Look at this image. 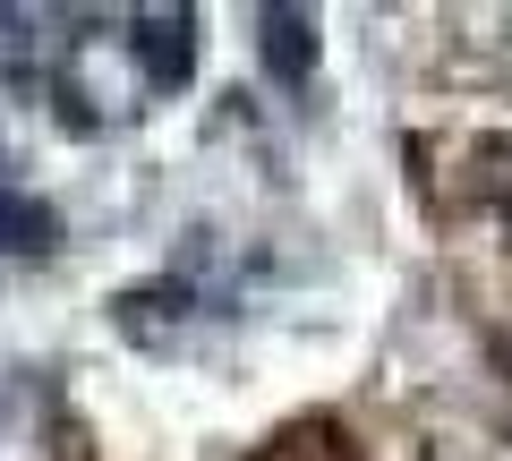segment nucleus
Segmentation results:
<instances>
[{
	"instance_id": "20e7f679",
	"label": "nucleus",
	"mask_w": 512,
	"mask_h": 461,
	"mask_svg": "<svg viewBox=\"0 0 512 461\" xmlns=\"http://www.w3.org/2000/svg\"><path fill=\"white\" fill-rule=\"evenodd\" d=\"M256 461H359V444H350L342 419H291Z\"/></svg>"
},
{
	"instance_id": "f257e3e1",
	"label": "nucleus",
	"mask_w": 512,
	"mask_h": 461,
	"mask_svg": "<svg viewBox=\"0 0 512 461\" xmlns=\"http://www.w3.org/2000/svg\"><path fill=\"white\" fill-rule=\"evenodd\" d=\"M128 43H137V69H146L154 94L188 86V69H197V18H188V9H146Z\"/></svg>"
},
{
	"instance_id": "7ed1b4c3",
	"label": "nucleus",
	"mask_w": 512,
	"mask_h": 461,
	"mask_svg": "<svg viewBox=\"0 0 512 461\" xmlns=\"http://www.w3.org/2000/svg\"><path fill=\"white\" fill-rule=\"evenodd\" d=\"M60 248V214L35 205L26 188H0V257H52Z\"/></svg>"
},
{
	"instance_id": "f03ea898",
	"label": "nucleus",
	"mask_w": 512,
	"mask_h": 461,
	"mask_svg": "<svg viewBox=\"0 0 512 461\" xmlns=\"http://www.w3.org/2000/svg\"><path fill=\"white\" fill-rule=\"evenodd\" d=\"M265 35H256V52H265V77L274 86H308V69H316V18L308 9H265Z\"/></svg>"
}]
</instances>
